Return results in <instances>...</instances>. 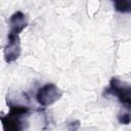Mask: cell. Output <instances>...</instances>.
<instances>
[{"label":"cell","instance_id":"obj_3","mask_svg":"<svg viewBox=\"0 0 131 131\" xmlns=\"http://www.w3.org/2000/svg\"><path fill=\"white\" fill-rule=\"evenodd\" d=\"M62 96V91L53 83H47L38 89L36 100L42 106H49Z\"/></svg>","mask_w":131,"mask_h":131},{"label":"cell","instance_id":"obj_4","mask_svg":"<svg viewBox=\"0 0 131 131\" xmlns=\"http://www.w3.org/2000/svg\"><path fill=\"white\" fill-rule=\"evenodd\" d=\"M21 52L20 48V39L19 36L15 35H7V43L4 47L3 55H4V60L6 63H10L15 61Z\"/></svg>","mask_w":131,"mask_h":131},{"label":"cell","instance_id":"obj_6","mask_svg":"<svg viewBox=\"0 0 131 131\" xmlns=\"http://www.w3.org/2000/svg\"><path fill=\"white\" fill-rule=\"evenodd\" d=\"M115 10L120 13H129L131 11V2L130 1H115L114 2Z\"/></svg>","mask_w":131,"mask_h":131},{"label":"cell","instance_id":"obj_8","mask_svg":"<svg viewBox=\"0 0 131 131\" xmlns=\"http://www.w3.org/2000/svg\"><path fill=\"white\" fill-rule=\"evenodd\" d=\"M80 126L81 124L79 120H72V121H69L67 124V128L69 131H78Z\"/></svg>","mask_w":131,"mask_h":131},{"label":"cell","instance_id":"obj_2","mask_svg":"<svg viewBox=\"0 0 131 131\" xmlns=\"http://www.w3.org/2000/svg\"><path fill=\"white\" fill-rule=\"evenodd\" d=\"M103 95H114L129 111L131 106V87L130 85L116 77L112 78L110 85L103 91Z\"/></svg>","mask_w":131,"mask_h":131},{"label":"cell","instance_id":"obj_1","mask_svg":"<svg viewBox=\"0 0 131 131\" xmlns=\"http://www.w3.org/2000/svg\"><path fill=\"white\" fill-rule=\"evenodd\" d=\"M30 110L26 105H10L8 114L0 118L3 131H24L25 117L28 116Z\"/></svg>","mask_w":131,"mask_h":131},{"label":"cell","instance_id":"obj_5","mask_svg":"<svg viewBox=\"0 0 131 131\" xmlns=\"http://www.w3.org/2000/svg\"><path fill=\"white\" fill-rule=\"evenodd\" d=\"M28 17L23 11H15L11 14L9 18V35L19 36V34L27 28Z\"/></svg>","mask_w":131,"mask_h":131},{"label":"cell","instance_id":"obj_7","mask_svg":"<svg viewBox=\"0 0 131 131\" xmlns=\"http://www.w3.org/2000/svg\"><path fill=\"white\" fill-rule=\"evenodd\" d=\"M117 119H118V121H119L120 124L128 125V124L130 123V114H129V112H127V113H123V114L121 113V114L118 115Z\"/></svg>","mask_w":131,"mask_h":131}]
</instances>
